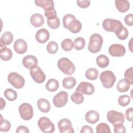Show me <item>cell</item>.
<instances>
[{
    "mask_svg": "<svg viewBox=\"0 0 133 133\" xmlns=\"http://www.w3.org/2000/svg\"><path fill=\"white\" fill-rule=\"evenodd\" d=\"M123 26L121 21L115 19L107 18L104 19L102 22V27L105 31L113 32L115 35L121 31Z\"/></svg>",
    "mask_w": 133,
    "mask_h": 133,
    "instance_id": "6da1fadb",
    "label": "cell"
},
{
    "mask_svg": "<svg viewBox=\"0 0 133 133\" xmlns=\"http://www.w3.org/2000/svg\"><path fill=\"white\" fill-rule=\"evenodd\" d=\"M102 44V37L98 33H94L90 37L88 49L91 53H97L101 50Z\"/></svg>",
    "mask_w": 133,
    "mask_h": 133,
    "instance_id": "7a4b0ae2",
    "label": "cell"
},
{
    "mask_svg": "<svg viewBox=\"0 0 133 133\" xmlns=\"http://www.w3.org/2000/svg\"><path fill=\"white\" fill-rule=\"evenodd\" d=\"M57 66L59 70L66 75H72L75 70L73 62L65 57L61 58L58 61Z\"/></svg>",
    "mask_w": 133,
    "mask_h": 133,
    "instance_id": "3957f363",
    "label": "cell"
},
{
    "mask_svg": "<svg viewBox=\"0 0 133 133\" xmlns=\"http://www.w3.org/2000/svg\"><path fill=\"white\" fill-rule=\"evenodd\" d=\"M100 79L104 87L110 88L113 86L116 81V77L113 72L107 70L101 73L100 74Z\"/></svg>",
    "mask_w": 133,
    "mask_h": 133,
    "instance_id": "277c9868",
    "label": "cell"
},
{
    "mask_svg": "<svg viewBox=\"0 0 133 133\" xmlns=\"http://www.w3.org/2000/svg\"><path fill=\"white\" fill-rule=\"evenodd\" d=\"M8 82L15 88L21 89L25 84L24 78L16 72L10 73L7 77Z\"/></svg>",
    "mask_w": 133,
    "mask_h": 133,
    "instance_id": "5b68a950",
    "label": "cell"
},
{
    "mask_svg": "<svg viewBox=\"0 0 133 133\" xmlns=\"http://www.w3.org/2000/svg\"><path fill=\"white\" fill-rule=\"evenodd\" d=\"M37 125L41 130L45 133H51L55 130L54 123L46 117H41L38 121Z\"/></svg>",
    "mask_w": 133,
    "mask_h": 133,
    "instance_id": "8992f818",
    "label": "cell"
},
{
    "mask_svg": "<svg viewBox=\"0 0 133 133\" xmlns=\"http://www.w3.org/2000/svg\"><path fill=\"white\" fill-rule=\"evenodd\" d=\"M19 113L23 119L29 121L33 116V107L28 103H23L19 107Z\"/></svg>",
    "mask_w": 133,
    "mask_h": 133,
    "instance_id": "52a82bcc",
    "label": "cell"
},
{
    "mask_svg": "<svg viewBox=\"0 0 133 133\" xmlns=\"http://www.w3.org/2000/svg\"><path fill=\"white\" fill-rule=\"evenodd\" d=\"M30 74L34 82L38 84L43 83L46 79L45 73L38 65H36L30 69Z\"/></svg>",
    "mask_w": 133,
    "mask_h": 133,
    "instance_id": "ba28073f",
    "label": "cell"
},
{
    "mask_svg": "<svg viewBox=\"0 0 133 133\" xmlns=\"http://www.w3.org/2000/svg\"><path fill=\"white\" fill-rule=\"evenodd\" d=\"M107 119L113 125L116 124H123L125 121L124 114L119 112L110 110L107 113Z\"/></svg>",
    "mask_w": 133,
    "mask_h": 133,
    "instance_id": "9c48e42d",
    "label": "cell"
},
{
    "mask_svg": "<svg viewBox=\"0 0 133 133\" xmlns=\"http://www.w3.org/2000/svg\"><path fill=\"white\" fill-rule=\"evenodd\" d=\"M68 100V94L64 91H61L57 94L53 98L52 102L57 108L64 107Z\"/></svg>",
    "mask_w": 133,
    "mask_h": 133,
    "instance_id": "30bf717a",
    "label": "cell"
},
{
    "mask_svg": "<svg viewBox=\"0 0 133 133\" xmlns=\"http://www.w3.org/2000/svg\"><path fill=\"white\" fill-rule=\"evenodd\" d=\"M76 91L86 95H91L95 92V87L90 83L82 82L77 86Z\"/></svg>",
    "mask_w": 133,
    "mask_h": 133,
    "instance_id": "8fae6325",
    "label": "cell"
},
{
    "mask_svg": "<svg viewBox=\"0 0 133 133\" xmlns=\"http://www.w3.org/2000/svg\"><path fill=\"white\" fill-rule=\"evenodd\" d=\"M58 127L60 133H73L74 129L71 121L67 118H62L58 123Z\"/></svg>",
    "mask_w": 133,
    "mask_h": 133,
    "instance_id": "7c38bea8",
    "label": "cell"
},
{
    "mask_svg": "<svg viewBox=\"0 0 133 133\" xmlns=\"http://www.w3.org/2000/svg\"><path fill=\"white\" fill-rule=\"evenodd\" d=\"M109 52L111 56L113 57H122L125 55L126 49L121 44H114L109 47Z\"/></svg>",
    "mask_w": 133,
    "mask_h": 133,
    "instance_id": "4fadbf2b",
    "label": "cell"
},
{
    "mask_svg": "<svg viewBox=\"0 0 133 133\" xmlns=\"http://www.w3.org/2000/svg\"><path fill=\"white\" fill-rule=\"evenodd\" d=\"M14 49L18 54H24L28 49L26 42L22 38H19L15 41L14 44Z\"/></svg>",
    "mask_w": 133,
    "mask_h": 133,
    "instance_id": "5bb4252c",
    "label": "cell"
},
{
    "mask_svg": "<svg viewBox=\"0 0 133 133\" xmlns=\"http://www.w3.org/2000/svg\"><path fill=\"white\" fill-rule=\"evenodd\" d=\"M35 38L39 43H45L49 38V33L48 31L45 28L41 29L36 32Z\"/></svg>",
    "mask_w": 133,
    "mask_h": 133,
    "instance_id": "9a60e30c",
    "label": "cell"
},
{
    "mask_svg": "<svg viewBox=\"0 0 133 133\" xmlns=\"http://www.w3.org/2000/svg\"><path fill=\"white\" fill-rule=\"evenodd\" d=\"M38 60L36 57L33 55H27L22 59V64L26 69H30L37 65Z\"/></svg>",
    "mask_w": 133,
    "mask_h": 133,
    "instance_id": "2e32d148",
    "label": "cell"
},
{
    "mask_svg": "<svg viewBox=\"0 0 133 133\" xmlns=\"http://www.w3.org/2000/svg\"><path fill=\"white\" fill-rule=\"evenodd\" d=\"M14 39V36L11 32L9 31L5 32L2 35L0 39L1 48L6 47V46L10 44Z\"/></svg>",
    "mask_w": 133,
    "mask_h": 133,
    "instance_id": "e0dca14e",
    "label": "cell"
},
{
    "mask_svg": "<svg viewBox=\"0 0 133 133\" xmlns=\"http://www.w3.org/2000/svg\"><path fill=\"white\" fill-rule=\"evenodd\" d=\"M30 22L33 26L38 28L43 25L44 23V18L41 14L36 13L31 16Z\"/></svg>",
    "mask_w": 133,
    "mask_h": 133,
    "instance_id": "ac0fdd59",
    "label": "cell"
},
{
    "mask_svg": "<svg viewBox=\"0 0 133 133\" xmlns=\"http://www.w3.org/2000/svg\"><path fill=\"white\" fill-rule=\"evenodd\" d=\"M85 119L90 124H95L99 119V113L95 110H90L85 114Z\"/></svg>",
    "mask_w": 133,
    "mask_h": 133,
    "instance_id": "d6986e66",
    "label": "cell"
},
{
    "mask_svg": "<svg viewBox=\"0 0 133 133\" xmlns=\"http://www.w3.org/2000/svg\"><path fill=\"white\" fill-rule=\"evenodd\" d=\"M38 109L43 113H48L50 110L49 102L45 98H40L37 102Z\"/></svg>",
    "mask_w": 133,
    "mask_h": 133,
    "instance_id": "ffe728a7",
    "label": "cell"
},
{
    "mask_svg": "<svg viewBox=\"0 0 133 133\" xmlns=\"http://www.w3.org/2000/svg\"><path fill=\"white\" fill-rule=\"evenodd\" d=\"M115 5L116 9L121 12H125L129 9L130 4L127 0H116Z\"/></svg>",
    "mask_w": 133,
    "mask_h": 133,
    "instance_id": "44dd1931",
    "label": "cell"
},
{
    "mask_svg": "<svg viewBox=\"0 0 133 133\" xmlns=\"http://www.w3.org/2000/svg\"><path fill=\"white\" fill-rule=\"evenodd\" d=\"M82 25L81 22L76 19H75L70 22L67 29L73 33H77L80 32L82 29Z\"/></svg>",
    "mask_w": 133,
    "mask_h": 133,
    "instance_id": "7402d4cb",
    "label": "cell"
},
{
    "mask_svg": "<svg viewBox=\"0 0 133 133\" xmlns=\"http://www.w3.org/2000/svg\"><path fill=\"white\" fill-rule=\"evenodd\" d=\"M76 81L72 76H68L63 78L62 81L63 87L65 89H72L76 85Z\"/></svg>",
    "mask_w": 133,
    "mask_h": 133,
    "instance_id": "603a6c76",
    "label": "cell"
},
{
    "mask_svg": "<svg viewBox=\"0 0 133 133\" xmlns=\"http://www.w3.org/2000/svg\"><path fill=\"white\" fill-rule=\"evenodd\" d=\"M59 84L57 80L54 78L49 79L45 85V87L47 90L50 92L56 91L59 88Z\"/></svg>",
    "mask_w": 133,
    "mask_h": 133,
    "instance_id": "cb8c5ba5",
    "label": "cell"
},
{
    "mask_svg": "<svg viewBox=\"0 0 133 133\" xmlns=\"http://www.w3.org/2000/svg\"><path fill=\"white\" fill-rule=\"evenodd\" d=\"M130 86V85L127 81L125 78H123L118 82L116 85V88L118 91L120 92H127L129 90Z\"/></svg>",
    "mask_w": 133,
    "mask_h": 133,
    "instance_id": "d4e9b609",
    "label": "cell"
},
{
    "mask_svg": "<svg viewBox=\"0 0 133 133\" xmlns=\"http://www.w3.org/2000/svg\"><path fill=\"white\" fill-rule=\"evenodd\" d=\"M12 57V52L10 49L4 47L1 48L0 50V57L1 59L4 61H8L11 59Z\"/></svg>",
    "mask_w": 133,
    "mask_h": 133,
    "instance_id": "484cf974",
    "label": "cell"
},
{
    "mask_svg": "<svg viewBox=\"0 0 133 133\" xmlns=\"http://www.w3.org/2000/svg\"><path fill=\"white\" fill-rule=\"evenodd\" d=\"M96 63L99 67L104 68L107 67L109 64V59L107 56L100 55L97 57Z\"/></svg>",
    "mask_w": 133,
    "mask_h": 133,
    "instance_id": "4316f807",
    "label": "cell"
},
{
    "mask_svg": "<svg viewBox=\"0 0 133 133\" xmlns=\"http://www.w3.org/2000/svg\"><path fill=\"white\" fill-rule=\"evenodd\" d=\"M34 2L37 6L42 7L44 10L49 7H54L52 0H35Z\"/></svg>",
    "mask_w": 133,
    "mask_h": 133,
    "instance_id": "83f0119b",
    "label": "cell"
},
{
    "mask_svg": "<svg viewBox=\"0 0 133 133\" xmlns=\"http://www.w3.org/2000/svg\"><path fill=\"white\" fill-rule=\"evenodd\" d=\"M85 76L89 80L94 81L98 78V71L94 68H89L86 71Z\"/></svg>",
    "mask_w": 133,
    "mask_h": 133,
    "instance_id": "f1b7e54d",
    "label": "cell"
},
{
    "mask_svg": "<svg viewBox=\"0 0 133 133\" xmlns=\"http://www.w3.org/2000/svg\"><path fill=\"white\" fill-rule=\"evenodd\" d=\"M4 95L5 98L10 101H14L17 98V94L16 91L11 88L6 89L4 92Z\"/></svg>",
    "mask_w": 133,
    "mask_h": 133,
    "instance_id": "f546056e",
    "label": "cell"
},
{
    "mask_svg": "<svg viewBox=\"0 0 133 133\" xmlns=\"http://www.w3.org/2000/svg\"><path fill=\"white\" fill-rule=\"evenodd\" d=\"M85 45V40L83 37H78L74 39L73 42V46L75 49L81 50L84 48Z\"/></svg>",
    "mask_w": 133,
    "mask_h": 133,
    "instance_id": "4dcf8cb0",
    "label": "cell"
},
{
    "mask_svg": "<svg viewBox=\"0 0 133 133\" xmlns=\"http://www.w3.org/2000/svg\"><path fill=\"white\" fill-rule=\"evenodd\" d=\"M61 46L62 49L65 51H70L74 47L72 39L70 38H65L63 39L61 42Z\"/></svg>",
    "mask_w": 133,
    "mask_h": 133,
    "instance_id": "1f68e13d",
    "label": "cell"
},
{
    "mask_svg": "<svg viewBox=\"0 0 133 133\" xmlns=\"http://www.w3.org/2000/svg\"><path fill=\"white\" fill-rule=\"evenodd\" d=\"M71 99L75 104H79L83 102L84 98L81 92L76 91L71 96Z\"/></svg>",
    "mask_w": 133,
    "mask_h": 133,
    "instance_id": "d6a6232c",
    "label": "cell"
},
{
    "mask_svg": "<svg viewBox=\"0 0 133 133\" xmlns=\"http://www.w3.org/2000/svg\"><path fill=\"white\" fill-rule=\"evenodd\" d=\"M11 127L10 123L7 119H3V116L1 115V121H0V131L6 132L9 130Z\"/></svg>",
    "mask_w": 133,
    "mask_h": 133,
    "instance_id": "836d02e7",
    "label": "cell"
},
{
    "mask_svg": "<svg viewBox=\"0 0 133 133\" xmlns=\"http://www.w3.org/2000/svg\"><path fill=\"white\" fill-rule=\"evenodd\" d=\"M97 133H110L111 130L110 127L108 124L104 123L99 124L96 127Z\"/></svg>",
    "mask_w": 133,
    "mask_h": 133,
    "instance_id": "e575fe53",
    "label": "cell"
},
{
    "mask_svg": "<svg viewBox=\"0 0 133 133\" xmlns=\"http://www.w3.org/2000/svg\"><path fill=\"white\" fill-rule=\"evenodd\" d=\"M44 10V14L47 20H51L57 17V12L54 7H49Z\"/></svg>",
    "mask_w": 133,
    "mask_h": 133,
    "instance_id": "d590c367",
    "label": "cell"
},
{
    "mask_svg": "<svg viewBox=\"0 0 133 133\" xmlns=\"http://www.w3.org/2000/svg\"><path fill=\"white\" fill-rule=\"evenodd\" d=\"M46 49L49 54H54L56 53L58 50V44L55 41H51L47 45Z\"/></svg>",
    "mask_w": 133,
    "mask_h": 133,
    "instance_id": "8d00e7d4",
    "label": "cell"
},
{
    "mask_svg": "<svg viewBox=\"0 0 133 133\" xmlns=\"http://www.w3.org/2000/svg\"><path fill=\"white\" fill-rule=\"evenodd\" d=\"M117 101L119 105L122 107H126L129 104L130 102V98L127 95H121L118 97Z\"/></svg>",
    "mask_w": 133,
    "mask_h": 133,
    "instance_id": "74e56055",
    "label": "cell"
},
{
    "mask_svg": "<svg viewBox=\"0 0 133 133\" xmlns=\"http://www.w3.org/2000/svg\"><path fill=\"white\" fill-rule=\"evenodd\" d=\"M47 23L48 26L51 29H56L60 26V22L58 17L51 20H47Z\"/></svg>",
    "mask_w": 133,
    "mask_h": 133,
    "instance_id": "f35d334b",
    "label": "cell"
},
{
    "mask_svg": "<svg viewBox=\"0 0 133 133\" xmlns=\"http://www.w3.org/2000/svg\"><path fill=\"white\" fill-rule=\"evenodd\" d=\"M132 71L133 68L130 67L127 69L124 73V77L125 79L127 81V82L130 84V85L133 84V77H132Z\"/></svg>",
    "mask_w": 133,
    "mask_h": 133,
    "instance_id": "ab89813d",
    "label": "cell"
},
{
    "mask_svg": "<svg viewBox=\"0 0 133 133\" xmlns=\"http://www.w3.org/2000/svg\"><path fill=\"white\" fill-rule=\"evenodd\" d=\"M76 19L75 17L72 14H66L64 16V17H63V19H62V22H63V26L67 29L68 26L69 25V24L70 23V22Z\"/></svg>",
    "mask_w": 133,
    "mask_h": 133,
    "instance_id": "60d3db41",
    "label": "cell"
},
{
    "mask_svg": "<svg viewBox=\"0 0 133 133\" xmlns=\"http://www.w3.org/2000/svg\"><path fill=\"white\" fill-rule=\"evenodd\" d=\"M117 37L121 40H124L127 38L128 36V31L127 28L125 26H123L121 31L116 35Z\"/></svg>",
    "mask_w": 133,
    "mask_h": 133,
    "instance_id": "b9f144b4",
    "label": "cell"
},
{
    "mask_svg": "<svg viewBox=\"0 0 133 133\" xmlns=\"http://www.w3.org/2000/svg\"><path fill=\"white\" fill-rule=\"evenodd\" d=\"M114 126V132L115 133L117 132H126V127L123 125V124L118 123L113 125Z\"/></svg>",
    "mask_w": 133,
    "mask_h": 133,
    "instance_id": "7bdbcfd3",
    "label": "cell"
},
{
    "mask_svg": "<svg viewBox=\"0 0 133 133\" xmlns=\"http://www.w3.org/2000/svg\"><path fill=\"white\" fill-rule=\"evenodd\" d=\"M124 21L128 26H132L133 25V15L132 14L127 15L124 18Z\"/></svg>",
    "mask_w": 133,
    "mask_h": 133,
    "instance_id": "ee69618b",
    "label": "cell"
},
{
    "mask_svg": "<svg viewBox=\"0 0 133 133\" xmlns=\"http://www.w3.org/2000/svg\"><path fill=\"white\" fill-rule=\"evenodd\" d=\"M76 3L77 5L82 8H86L89 7L90 4V1H77Z\"/></svg>",
    "mask_w": 133,
    "mask_h": 133,
    "instance_id": "f6af8a7d",
    "label": "cell"
},
{
    "mask_svg": "<svg viewBox=\"0 0 133 133\" xmlns=\"http://www.w3.org/2000/svg\"><path fill=\"white\" fill-rule=\"evenodd\" d=\"M132 114H133L132 108H130L126 110L125 112V116L127 121L129 122L132 121Z\"/></svg>",
    "mask_w": 133,
    "mask_h": 133,
    "instance_id": "bcb514c9",
    "label": "cell"
},
{
    "mask_svg": "<svg viewBox=\"0 0 133 133\" xmlns=\"http://www.w3.org/2000/svg\"><path fill=\"white\" fill-rule=\"evenodd\" d=\"M16 132L17 133H21V132H23V133H29L30 132L29 130L28 129V127L25 126H19L18 127V128L16 129Z\"/></svg>",
    "mask_w": 133,
    "mask_h": 133,
    "instance_id": "7dc6e473",
    "label": "cell"
},
{
    "mask_svg": "<svg viewBox=\"0 0 133 133\" xmlns=\"http://www.w3.org/2000/svg\"><path fill=\"white\" fill-rule=\"evenodd\" d=\"M93 132H94V131H93L92 128L90 126H88V125L83 126L82 127L81 130L80 131L81 133H87H87L88 132L93 133Z\"/></svg>",
    "mask_w": 133,
    "mask_h": 133,
    "instance_id": "c3c4849f",
    "label": "cell"
},
{
    "mask_svg": "<svg viewBox=\"0 0 133 133\" xmlns=\"http://www.w3.org/2000/svg\"><path fill=\"white\" fill-rule=\"evenodd\" d=\"M1 110H3L6 105V102L2 98H1Z\"/></svg>",
    "mask_w": 133,
    "mask_h": 133,
    "instance_id": "681fc988",
    "label": "cell"
},
{
    "mask_svg": "<svg viewBox=\"0 0 133 133\" xmlns=\"http://www.w3.org/2000/svg\"><path fill=\"white\" fill-rule=\"evenodd\" d=\"M132 38H131L130 41H129V43L128 44V46H129V49L130 50L131 52L132 51Z\"/></svg>",
    "mask_w": 133,
    "mask_h": 133,
    "instance_id": "f907efd6",
    "label": "cell"
}]
</instances>
